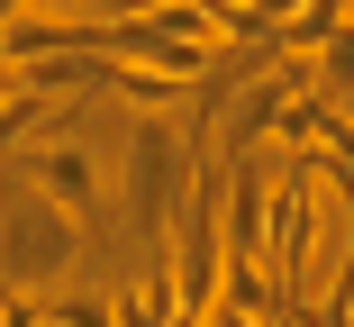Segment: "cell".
Returning a JSON list of instances; mask_svg holds the SVG:
<instances>
[{
    "label": "cell",
    "instance_id": "cell-1",
    "mask_svg": "<svg viewBox=\"0 0 354 327\" xmlns=\"http://www.w3.org/2000/svg\"><path fill=\"white\" fill-rule=\"evenodd\" d=\"M73 209H55L37 182H0V291H55L73 273Z\"/></svg>",
    "mask_w": 354,
    "mask_h": 327
},
{
    "label": "cell",
    "instance_id": "cell-2",
    "mask_svg": "<svg viewBox=\"0 0 354 327\" xmlns=\"http://www.w3.org/2000/svg\"><path fill=\"white\" fill-rule=\"evenodd\" d=\"M182 173H191V146L173 137L164 118H146V127L127 137V209H136V227H146V236H164V227H173Z\"/></svg>",
    "mask_w": 354,
    "mask_h": 327
},
{
    "label": "cell",
    "instance_id": "cell-3",
    "mask_svg": "<svg viewBox=\"0 0 354 327\" xmlns=\"http://www.w3.org/2000/svg\"><path fill=\"white\" fill-rule=\"evenodd\" d=\"M28 182L46 191L55 209H73L82 227H91V218H100V200H109V173H100V155H91V146H73L64 127L28 137Z\"/></svg>",
    "mask_w": 354,
    "mask_h": 327
},
{
    "label": "cell",
    "instance_id": "cell-4",
    "mask_svg": "<svg viewBox=\"0 0 354 327\" xmlns=\"http://www.w3.org/2000/svg\"><path fill=\"white\" fill-rule=\"evenodd\" d=\"M100 82H109L127 109H146V118H173V109H191V100H200V82L155 73V64H109V55H100Z\"/></svg>",
    "mask_w": 354,
    "mask_h": 327
},
{
    "label": "cell",
    "instance_id": "cell-5",
    "mask_svg": "<svg viewBox=\"0 0 354 327\" xmlns=\"http://www.w3.org/2000/svg\"><path fill=\"white\" fill-rule=\"evenodd\" d=\"M55 109H64V100H46V91L10 82V91H0V155H19L28 137H46V127H55Z\"/></svg>",
    "mask_w": 354,
    "mask_h": 327
},
{
    "label": "cell",
    "instance_id": "cell-6",
    "mask_svg": "<svg viewBox=\"0 0 354 327\" xmlns=\"http://www.w3.org/2000/svg\"><path fill=\"white\" fill-rule=\"evenodd\" d=\"M318 91H354V19L318 37Z\"/></svg>",
    "mask_w": 354,
    "mask_h": 327
},
{
    "label": "cell",
    "instance_id": "cell-7",
    "mask_svg": "<svg viewBox=\"0 0 354 327\" xmlns=\"http://www.w3.org/2000/svg\"><path fill=\"white\" fill-rule=\"evenodd\" d=\"M46 327H109V300H46Z\"/></svg>",
    "mask_w": 354,
    "mask_h": 327
},
{
    "label": "cell",
    "instance_id": "cell-8",
    "mask_svg": "<svg viewBox=\"0 0 354 327\" xmlns=\"http://www.w3.org/2000/svg\"><path fill=\"white\" fill-rule=\"evenodd\" d=\"M28 10H46V19H91V0H28Z\"/></svg>",
    "mask_w": 354,
    "mask_h": 327
},
{
    "label": "cell",
    "instance_id": "cell-9",
    "mask_svg": "<svg viewBox=\"0 0 354 327\" xmlns=\"http://www.w3.org/2000/svg\"><path fill=\"white\" fill-rule=\"evenodd\" d=\"M19 10H28V0H0V19H19Z\"/></svg>",
    "mask_w": 354,
    "mask_h": 327
},
{
    "label": "cell",
    "instance_id": "cell-10",
    "mask_svg": "<svg viewBox=\"0 0 354 327\" xmlns=\"http://www.w3.org/2000/svg\"><path fill=\"white\" fill-rule=\"evenodd\" d=\"M0 91H10V55H0Z\"/></svg>",
    "mask_w": 354,
    "mask_h": 327
},
{
    "label": "cell",
    "instance_id": "cell-11",
    "mask_svg": "<svg viewBox=\"0 0 354 327\" xmlns=\"http://www.w3.org/2000/svg\"><path fill=\"white\" fill-rule=\"evenodd\" d=\"M345 327H354V300H345Z\"/></svg>",
    "mask_w": 354,
    "mask_h": 327
},
{
    "label": "cell",
    "instance_id": "cell-12",
    "mask_svg": "<svg viewBox=\"0 0 354 327\" xmlns=\"http://www.w3.org/2000/svg\"><path fill=\"white\" fill-rule=\"evenodd\" d=\"M345 19H354V0H345Z\"/></svg>",
    "mask_w": 354,
    "mask_h": 327
}]
</instances>
